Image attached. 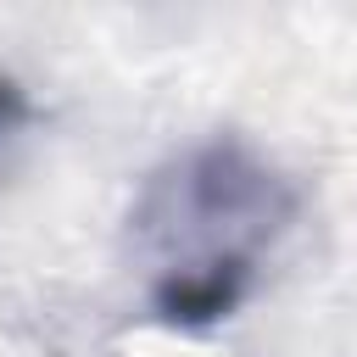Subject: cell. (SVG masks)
Masks as SVG:
<instances>
[{"instance_id":"2","label":"cell","mask_w":357,"mask_h":357,"mask_svg":"<svg viewBox=\"0 0 357 357\" xmlns=\"http://www.w3.org/2000/svg\"><path fill=\"white\" fill-rule=\"evenodd\" d=\"M22 123H28V95H22L17 78L0 73V139H6L11 128H22Z\"/></svg>"},{"instance_id":"1","label":"cell","mask_w":357,"mask_h":357,"mask_svg":"<svg viewBox=\"0 0 357 357\" xmlns=\"http://www.w3.org/2000/svg\"><path fill=\"white\" fill-rule=\"evenodd\" d=\"M251 290V257H218V262H184L167 268L151 284V307L162 324L178 329H206L218 318H229Z\"/></svg>"}]
</instances>
